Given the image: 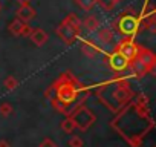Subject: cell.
<instances>
[{
	"mask_svg": "<svg viewBox=\"0 0 156 147\" xmlns=\"http://www.w3.org/2000/svg\"><path fill=\"white\" fill-rule=\"evenodd\" d=\"M35 16H37V11H35L28 2H23V3L19 6V9H17V19L22 20L23 23L31 22Z\"/></svg>",
	"mask_w": 156,
	"mask_h": 147,
	"instance_id": "9c48e42d",
	"label": "cell"
},
{
	"mask_svg": "<svg viewBox=\"0 0 156 147\" xmlns=\"http://www.w3.org/2000/svg\"><path fill=\"white\" fill-rule=\"evenodd\" d=\"M0 113H2L3 117H8L12 113V106L9 103H2L0 104Z\"/></svg>",
	"mask_w": 156,
	"mask_h": 147,
	"instance_id": "d6986e66",
	"label": "cell"
},
{
	"mask_svg": "<svg viewBox=\"0 0 156 147\" xmlns=\"http://www.w3.org/2000/svg\"><path fill=\"white\" fill-rule=\"evenodd\" d=\"M81 25H83L89 32H95V31H98V29L101 28V23H100V20H98L95 16H87Z\"/></svg>",
	"mask_w": 156,
	"mask_h": 147,
	"instance_id": "5bb4252c",
	"label": "cell"
},
{
	"mask_svg": "<svg viewBox=\"0 0 156 147\" xmlns=\"http://www.w3.org/2000/svg\"><path fill=\"white\" fill-rule=\"evenodd\" d=\"M98 98L101 100V103L104 106H107L110 110L113 112H119L133 97V92L130 91L127 81L119 77L115 78L113 81L103 84L98 91H97Z\"/></svg>",
	"mask_w": 156,
	"mask_h": 147,
	"instance_id": "6da1fadb",
	"label": "cell"
},
{
	"mask_svg": "<svg viewBox=\"0 0 156 147\" xmlns=\"http://www.w3.org/2000/svg\"><path fill=\"white\" fill-rule=\"evenodd\" d=\"M17 86H19V80H17L14 75H9V77L5 78V88H6L8 91H14Z\"/></svg>",
	"mask_w": 156,
	"mask_h": 147,
	"instance_id": "e0dca14e",
	"label": "cell"
},
{
	"mask_svg": "<svg viewBox=\"0 0 156 147\" xmlns=\"http://www.w3.org/2000/svg\"><path fill=\"white\" fill-rule=\"evenodd\" d=\"M81 52H83L86 57H89V58H95V57H98L103 51L100 49V46H98L94 40H86V41L81 43Z\"/></svg>",
	"mask_w": 156,
	"mask_h": 147,
	"instance_id": "30bf717a",
	"label": "cell"
},
{
	"mask_svg": "<svg viewBox=\"0 0 156 147\" xmlns=\"http://www.w3.org/2000/svg\"><path fill=\"white\" fill-rule=\"evenodd\" d=\"M127 69H130V70L135 74L136 77H144L145 74L148 72V69H147V67H145V66H144L141 61H138L136 58H135V60H132V61L129 63Z\"/></svg>",
	"mask_w": 156,
	"mask_h": 147,
	"instance_id": "4fadbf2b",
	"label": "cell"
},
{
	"mask_svg": "<svg viewBox=\"0 0 156 147\" xmlns=\"http://www.w3.org/2000/svg\"><path fill=\"white\" fill-rule=\"evenodd\" d=\"M69 144H72L73 147H80V145H81V141L78 139V138H73V139H72V141H70Z\"/></svg>",
	"mask_w": 156,
	"mask_h": 147,
	"instance_id": "44dd1931",
	"label": "cell"
},
{
	"mask_svg": "<svg viewBox=\"0 0 156 147\" xmlns=\"http://www.w3.org/2000/svg\"><path fill=\"white\" fill-rule=\"evenodd\" d=\"M8 31H9L14 37H29V34H31L32 29L29 28V25L23 23L22 20L14 19V20L11 22V25L8 26Z\"/></svg>",
	"mask_w": 156,
	"mask_h": 147,
	"instance_id": "8992f818",
	"label": "cell"
},
{
	"mask_svg": "<svg viewBox=\"0 0 156 147\" xmlns=\"http://www.w3.org/2000/svg\"><path fill=\"white\" fill-rule=\"evenodd\" d=\"M136 60H138V61H141V63L148 69V72H151V70H153L154 63H156V57H154V54H153L151 51H148V49H141V48H139V51H138Z\"/></svg>",
	"mask_w": 156,
	"mask_h": 147,
	"instance_id": "ba28073f",
	"label": "cell"
},
{
	"mask_svg": "<svg viewBox=\"0 0 156 147\" xmlns=\"http://www.w3.org/2000/svg\"><path fill=\"white\" fill-rule=\"evenodd\" d=\"M64 22H66V23H69L70 26H73V28H75V29H78V31L81 29V20L78 19L76 16H73V14H69V16L64 19Z\"/></svg>",
	"mask_w": 156,
	"mask_h": 147,
	"instance_id": "2e32d148",
	"label": "cell"
},
{
	"mask_svg": "<svg viewBox=\"0 0 156 147\" xmlns=\"http://www.w3.org/2000/svg\"><path fill=\"white\" fill-rule=\"evenodd\" d=\"M118 2H121V0H97V3H100L104 9H113Z\"/></svg>",
	"mask_w": 156,
	"mask_h": 147,
	"instance_id": "ac0fdd59",
	"label": "cell"
},
{
	"mask_svg": "<svg viewBox=\"0 0 156 147\" xmlns=\"http://www.w3.org/2000/svg\"><path fill=\"white\" fill-rule=\"evenodd\" d=\"M0 147H8V145H6V142H0Z\"/></svg>",
	"mask_w": 156,
	"mask_h": 147,
	"instance_id": "603a6c76",
	"label": "cell"
},
{
	"mask_svg": "<svg viewBox=\"0 0 156 147\" xmlns=\"http://www.w3.org/2000/svg\"><path fill=\"white\" fill-rule=\"evenodd\" d=\"M107 63H109V66H110L115 72H124V70L127 69V66H129V61H127L121 54H118L116 51L107 58Z\"/></svg>",
	"mask_w": 156,
	"mask_h": 147,
	"instance_id": "52a82bcc",
	"label": "cell"
},
{
	"mask_svg": "<svg viewBox=\"0 0 156 147\" xmlns=\"http://www.w3.org/2000/svg\"><path fill=\"white\" fill-rule=\"evenodd\" d=\"M70 120H72V123H73L75 126H78L80 129L86 130V129H87L94 121H95V115H94L87 107L78 106V107H76V110L72 113Z\"/></svg>",
	"mask_w": 156,
	"mask_h": 147,
	"instance_id": "7a4b0ae2",
	"label": "cell"
},
{
	"mask_svg": "<svg viewBox=\"0 0 156 147\" xmlns=\"http://www.w3.org/2000/svg\"><path fill=\"white\" fill-rule=\"evenodd\" d=\"M61 127H63V129H64L66 132H70V130H72V129L75 127V124L72 123V120H70V118H67V120H64V121H63Z\"/></svg>",
	"mask_w": 156,
	"mask_h": 147,
	"instance_id": "ffe728a7",
	"label": "cell"
},
{
	"mask_svg": "<svg viewBox=\"0 0 156 147\" xmlns=\"http://www.w3.org/2000/svg\"><path fill=\"white\" fill-rule=\"evenodd\" d=\"M138 51H139V48L130 40V38H127V40H122L119 45H118V49H116V52L118 54H121L129 63L132 61V60H135L136 58V55H138Z\"/></svg>",
	"mask_w": 156,
	"mask_h": 147,
	"instance_id": "5b68a950",
	"label": "cell"
},
{
	"mask_svg": "<svg viewBox=\"0 0 156 147\" xmlns=\"http://www.w3.org/2000/svg\"><path fill=\"white\" fill-rule=\"evenodd\" d=\"M41 147H55V144H54L51 139H46V141L41 144Z\"/></svg>",
	"mask_w": 156,
	"mask_h": 147,
	"instance_id": "7402d4cb",
	"label": "cell"
},
{
	"mask_svg": "<svg viewBox=\"0 0 156 147\" xmlns=\"http://www.w3.org/2000/svg\"><path fill=\"white\" fill-rule=\"evenodd\" d=\"M97 40L103 45H110L115 41V34L110 28H100L97 31Z\"/></svg>",
	"mask_w": 156,
	"mask_h": 147,
	"instance_id": "7c38bea8",
	"label": "cell"
},
{
	"mask_svg": "<svg viewBox=\"0 0 156 147\" xmlns=\"http://www.w3.org/2000/svg\"><path fill=\"white\" fill-rule=\"evenodd\" d=\"M29 38H31V41H32L35 46H43V45L48 41L49 35H48V32L43 31L41 28H37V29H32V31H31Z\"/></svg>",
	"mask_w": 156,
	"mask_h": 147,
	"instance_id": "8fae6325",
	"label": "cell"
},
{
	"mask_svg": "<svg viewBox=\"0 0 156 147\" xmlns=\"http://www.w3.org/2000/svg\"><path fill=\"white\" fill-rule=\"evenodd\" d=\"M55 32H57V35H58L66 45H72V43L78 38V35H80V31L75 29L73 26H70L69 23H66L64 20L58 25V28L55 29Z\"/></svg>",
	"mask_w": 156,
	"mask_h": 147,
	"instance_id": "3957f363",
	"label": "cell"
},
{
	"mask_svg": "<svg viewBox=\"0 0 156 147\" xmlns=\"http://www.w3.org/2000/svg\"><path fill=\"white\" fill-rule=\"evenodd\" d=\"M75 3L80 6L83 11H90V9L95 6L97 0H75Z\"/></svg>",
	"mask_w": 156,
	"mask_h": 147,
	"instance_id": "9a60e30c",
	"label": "cell"
},
{
	"mask_svg": "<svg viewBox=\"0 0 156 147\" xmlns=\"http://www.w3.org/2000/svg\"><path fill=\"white\" fill-rule=\"evenodd\" d=\"M0 11H2V3H0Z\"/></svg>",
	"mask_w": 156,
	"mask_h": 147,
	"instance_id": "cb8c5ba5",
	"label": "cell"
},
{
	"mask_svg": "<svg viewBox=\"0 0 156 147\" xmlns=\"http://www.w3.org/2000/svg\"><path fill=\"white\" fill-rule=\"evenodd\" d=\"M118 28H119V32L122 35H127V37L135 35L139 29V20L133 16H124L118 22Z\"/></svg>",
	"mask_w": 156,
	"mask_h": 147,
	"instance_id": "277c9868",
	"label": "cell"
}]
</instances>
